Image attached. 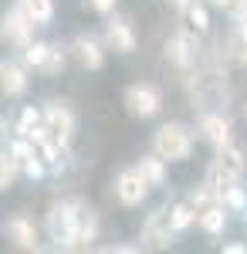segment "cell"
Masks as SVG:
<instances>
[{
    "mask_svg": "<svg viewBox=\"0 0 247 254\" xmlns=\"http://www.w3.org/2000/svg\"><path fill=\"white\" fill-rule=\"evenodd\" d=\"M152 146H156V156H159V159L180 163V159L190 156L193 136L186 132V126H180V122H166V126H159V129H156V139H152Z\"/></svg>",
    "mask_w": 247,
    "mask_h": 254,
    "instance_id": "cell-1",
    "label": "cell"
},
{
    "mask_svg": "<svg viewBox=\"0 0 247 254\" xmlns=\"http://www.w3.org/2000/svg\"><path fill=\"white\" fill-rule=\"evenodd\" d=\"M81 207V200H61L51 207L48 214V231L58 241V248H71V231H75V214Z\"/></svg>",
    "mask_w": 247,
    "mask_h": 254,
    "instance_id": "cell-2",
    "label": "cell"
},
{
    "mask_svg": "<svg viewBox=\"0 0 247 254\" xmlns=\"http://www.w3.org/2000/svg\"><path fill=\"white\" fill-rule=\"evenodd\" d=\"M146 193H149V183H146V176L139 173V170L119 173V180H115V196H119L122 207H139L146 200Z\"/></svg>",
    "mask_w": 247,
    "mask_h": 254,
    "instance_id": "cell-3",
    "label": "cell"
},
{
    "mask_svg": "<svg viewBox=\"0 0 247 254\" xmlns=\"http://www.w3.org/2000/svg\"><path fill=\"white\" fill-rule=\"evenodd\" d=\"M3 38L10 41V44H17V48H24L27 41L34 38V17H31L20 3L14 10L3 14Z\"/></svg>",
    "mask_w": 247,
    "mask_h": 254,
    "instance_id": "cell-4",
    "label": "cell"
},
{
    "mask_svg": "<svg viewBox=\"0 0 247 254\" xmlns=\"http://www.w3.org/2000/svg\"><path fill=\"white\" fill-rule=\"evenodd\" d=\"M125 105L132 109L135 116L149 119L159 112V105H163V95H159V88L156 85H132L129 92H125Z\"/></svg>",
    "mask_w": 247,
    "mask_h": 254,
    "instance_id": "cell-5",
    "label": "cell"
},
{
    "mask_svg": "<svg viewBox=\"0 0 247 254\" xmlns=\"http://www.w3.org/2000/svg\"><path fill=\"white\" fill-rule=\"evenodd\" d=\"M44 129H48L51 139H58L61 146H68V139L75 132V116H71L64 105H48V109H44Z\"/></svg>",
    "mask_w": 247,
    "mask_h": 254,
    "instance_id": "cell-6",
    "label": "cell"
},
{
    "mask_svg": "<svg viewBox=\"0 0 247 254\" xmlns=\"http://www.w3.org/2000/svg\"><path fill=\"white\" fill-rule=\"evenodd\" d=\"M170 210H156L149 214V220L142 224V244L146 248H170Z\"/></svg>",
    "mask_w": 247,
    "mask_h": 254,
    "instance_id": "cell-7",
    "label": "cell"
},
{
    "mask_svg": "<svg viewBox=\"0 0 247 254\" xmlns=\"http://www.w3.org/2000/svg\"><path fill=\"white\" fill-rule=\"evenodd\" d=\"M166 55L176 68H190L193 61H196V41L186 34V31H180V34H173L170 44H166Z\"/></svg>",
    "mask_w": 247,
    "mask_h": 254,
    "instance_id": "cell-8",
    "label": "cell"
},
{
    "mask_svg": "<svg viewBox=\"0 0 247 254\" xmlns=\"http://www.w3.org/2000/svg\"><path fill=\"white\" fill-rule=\"evenodd\" d=\"M95 234H98V220H95V214L81 203L78 207V214H75V231H71V248H88L92 241H95Z\"/></svg>",
    "mask_w": 247,
    "mask_h": 254,
    "instance_id": "cell-9",
    "label": "cell"
},
{
    "mask_svg": "<svg viewBox=\"0 0 247 254\" xmlns=\"http://www.w3.org/2000/svg\"><path fill=\"white\" fill-rule=\"evenodd\" d=\"M24 88H27L24 68L14 61H0V92L3 95H24Z\"/></svg>",
    "mask_w": 247,
    "mask_h": 254,
    "instance_id": "cell-10",
    "label": "cell"
},
{
    "mask_svg": "<svg viewBox=\"0 0 247 254\" xmlns=\"http://www.w3.org/2000/svg\"><path fill=\"white\" fill-rule=\"evenodd\" d=\"M105 38H109V44H112L115 51H132V48H135L132 24H129V20H122V17L109 24V31H105Z\"/></svg>",
    "mask_w": 247,
    "mask_h": 254,
    "instance_id": "cell-11",
    "label": "cell"
},
{
    "mask_svg": "<svg viewBox=\"0 0 247 254\" xmlns=\"http://www.w3.org/2000/svg\"><path fill=\"white\" fill-rule=\"evenodd\" d=\"M200 132H203L213 146H224V142H230V122L224 116H203L200 119Z\"/></svg>",
    "mask_w": 247,
    "mask_h": 254,
    "instance_id": "cell-12",
    "label": "cell"
},
{
    "mask_svg": "<svg viewBox=\"0 0 247 254\" xmlns=\"http://www.w3.org/2000/svg\"><path fill=\"white\" fill-rule=\"evenodd\" d=\"M196 224L207 231V234H220L224 224H227V214H224V203H210L203 210H196Z\"/></svg>",
    "mask_w": 247,
    "mask_h": 254,
    "instance_id": "cell-13",
    "label": "cell"
},
{
    "mask_svg": "<svg viewBox=\"0 0 247 254\" xmlns=\"http://www.w3.org/2000/svg\"><path fill=\"white\" fill-rule=\"evenodd\" d=\"M10 237H14V244H17L20 251H34V248H38L34 224H31V220H24V217H14V220H10Z\"/></svg>",
    "mask_w": 247,
    "mask_h": 254,
    "instance_id": "cell-14",
    "label": "cell"
},
{
    "mask_svg": "<svg viewBox=\"0 0 247 254\" xmlns=\"http://www.w3.org/2000/svg\"><path fill=\"white\" fill-rule=\"evenodd\" d=\"M75 55H78V61L85 64V68H102V61H105V55H102V48H98V41H92V38H78L75 41Z\"/></svg>",
    "mask_w": 247,
    "mask_h": 254,
    "instance_id": "cell-15",
    "label": "cell"
},
{
    "mask_svg": "<svg viewBox=\"0 0 247 254\" xmlns=\"http://www.w3.org/2000/svg\"><path fill=\"white\" fill-rule=\"evenodd\" d=\"M139 173L146 176V183H149V187H159V183L166 180V166H163V159H159V156H142Z\"/></svg>",
    "mask_w": 247,
    "mask_h": 254,
    "instance_id": "cell-16",
    "label": "cell"
},
{
    "mask_svg": "<svg viewBox=\"0 0 247 254\" xmlns=\"http://www.w3.org/2000/svg\"><path fill=\"white\" fill-rule=\"evenodd\" d=\"M183 14H186V20H190V27L196 31V34H203L210 27V17H207V7L200 3V0H190L186 7H183Z\"/></svg>",
    "mask_w": 247,
    "mask_h": 254,
    "instance_id": "cell-17",
    "label": "cell"
},
{
    "mask_svg": "<svg viewBox=\"0 0 247 254\" xmlns=\"http://www.w3.org/2000/svg\"><path fill=\"white\" fill-rule=\"evenodd\" d=\"M193 224H196V210H193L190 203H176L170 210V227L173 231H186Z\"/></svg>",
    "mask_w": 247,
    "mask_h": 254,
    "instance_id": "cell-18",
    "label": "cell"
},
{
    "mask_svg": "<svg viewBox=\"0 0 247 254\" xmlns=\"http://www.w3.org/2000/svg\"><path fill=\"white\" fill-rule=\"evenodd\" d=\"M48 51H51V44L27 41V44H24V64H31V68H44V61H48Z\"/></svg>",
    "mask_w": 247,
    "mask_h": 254,
    "instance_id": "cell-19",
    "label": "cell"
},
{
    "mask_svg": "<svg viewBox=\"0 0 247 254\" xmlns=\"http://www.w3.org/2000/svg\"><path fill=\"white\" fill-rule=\"evenodd\" d=\"M20 173V159H14L10 153H0V190H7Z\"/></svg>",
    "mask_w": 247,
    "mask_h": 254,
    "instance_id": "cell-20",
    "label": "cell"
},
{
    "mask_svg": "<svg viewBox=\"0 0 247 254\" xmlns=\"http://www.w3.org/2000/svg\"><path fill=\"white\" fill-rule=\"evenodd\" d=\"M20 7L34 17V24H44V20H51V14H55L51 0H20Z\"/></svg>",
    "mask_w": 247,
    "mask_h": 254,
    "instance_id": "cell-21",
    "label": "cell"
},
{
    "mask_svg": "<svg viewBox=\"0 0 247 254\" xmlns=\"http://www.w3.org/2000/svg\"><path fill=\"white\" fill-rule=\"evenodd\" d=\"M230 48H234V58L247 64V17H241L237 34H234V41H230Z\"/></svg>",
    "mask_w": 247,
    "mask_h": 254,
    "instance_id": "cell-22",
    "label": "cell"
},
{
    "mask_svg": "<svg viewBox=\"0 0 247 254\" xmlns=\"http://www.w3.org/2000/svg\"><path fill=\"white\" fill-rule=\"evenodd\" d=\"M224 207H230V210H244L247 207V193L237 183H230L227 190H224Z\"/></svg>",
    "mask_w": 247,
    "mask_h": 254,
    "instance_id": "cell-23",
    "label": "cell"
},
{
    "mask_svg": "<svg viewBox=\"0 0 247 254\" xmlns=\"http://www.w3.org/2000/svg\"><path fill=\"white\" fill-rule=\"evenodd\" d=\"M20 170L31 176V180H41L44 176V163H41V156L34 153V156H27V159H20Z\"/></svg>",
    "mask_w": 247,
    "mask_h": 254,
    "instance_id": "cell-24",
    "label": "cell"
},
{
    "mask_svg": "<svg viewBox=\"0 0 247 254\" xmlns=\"http://www.w3.org/2000/svg\"><path fill=\"white\" fill-rule=\"evenodd\" d=\"M34 126H41V116L34 112V109H24V112H20V122H17V132H20V136H27Z\"/></svg>",
    "mask_w": 247,
    "mask_h": 254,
    "instance_id": "cell-25",
    "label": "cell"
},
{
    "mask_svg": "<svg viewBox=\"0 0 247 254\" xmlns=\"http://www.w3.org/2000/svg\"><path fill=\"white\" fill-rule=\"evenodd\" d=\"M10 156H14V159H27V156H34V146H31V139L20 136L17 142L10 146Z\"/></svg>",
    "mask_w": 247,
    "mask_h": 254,
    "instance_id": "cell-26",
    "label": "cell"
},
{
    "mask_svg": "<svg viewBox=\"0 0 247 254\" xmlns=\"http://www.w3.org/2000/svg\"><path fill=\"white\" fill-rule=\"evenodd\" d=\"M61 64H64V51L61 48H51L48 51V61H44V71H61Z\"/></svg>",
    "mask_w": 247,
    "mask_h": 254,
    "instance_id": "cell-27",
    "label": "cell"
},
{
    "mask_svg": "<svg viewBox=\"0 0 247 254\" xmlns=\"http://www.w3.org/2000/svg\"><path fill=\"white\" fill-rule=\"evenodd\" d=\"M88 7H92V10H98V14H109V10L115 7V0H88Z\"/></svg>",
    "mask_w": 247,
    "mask_h": 254,
    "instance_id": "cell-28",
    "label": "cell"
},
{
    "mask_svg": "<svg viewBox=\"0 0 247 254\" xmlns=\"http://www.w3.org/2000/svg\"><path fill=\"white\" fill-rule=\"evenodd\" d=\"M224 251H227V254H244L247 248H244V244H227V248H224Z\"/></svg>",
    "mask_w": 247,
    "mask_h": 254,
    "instance_id": "cell-29",
    "label": "cell"
},
{
    "mask_svg": "<svg viewBox=\"0 0 247 254\" xmlns=\"http://www.w3.org/2000/svg\"><path fill=\"white\" fill-rule=\"evenodd\" d=\"M0 132H3V116H0Z\"/></svg>",
    "mask_w": 247,
    "mask_h": 254,
    "instance_id": "cell-30",
    "label": "cell"
}]
</instances>
